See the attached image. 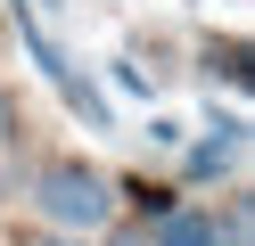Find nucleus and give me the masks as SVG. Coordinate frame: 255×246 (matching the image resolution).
<instances>
[{
    "label": "nucleus",
    "mask_w": 255,
    "mask_h": 246,
    "mask_svg": "<svg viewBox=\"0 0 255 246\" xmlns=\"http://www.w3.org/2000/svg\"><path fill=\"white\" fill-rule=\"evenodd\" d=\"M33 205L50 213L58 230H99L107 222V172H91V164H41Z\"/></svg>",
    "instance_id": "1"
},
{
    "label": "nucleus",
    "mask_w": 255,
    "mask_h": 246,
    "mask_svg": "<svg viewBox=\"0 0 255 246\" xmlns=\"http://www.w3.org/2000/svg\"><path fill=\"white\" fill-rule=\"evenodd\" d=\"M116 90H132V98H148V66H132V58H116Z\"/></svg>",
    "instance_id": "5"
},
{
    "label": "nucleus",
    "mask_w": 255,
    "mask_h": 246,
    "mask_svg": "<svg viewBox=\"0 0 255 246\" xmlns=\"http://www.w3.org/2000/svg\"><path fill=\"white\" fill-rule=\"evenodd\" d=\"M41 246H74V238H41Z\"/></svg>",
    "instance_id": "8"
},
{
    "label": "nucleus",
    "mask_w": 255,
    "mask_h": 246,
    "mask_svg": "<svg viewBox=\"0 0 255 246\" xmlns=\"http://www.w3.org/2000/svg\"><path fill=\"white\" fill-rule=\"evenodd\" d=\"M50 82H58V90H66V107H74V115H83V123H91V131H116V115H107V98H99V82H91V74H83V66H74V58H66V66H58V74H50Z\"/></svg>",
    "instance_id": "3"
},
{
    "label": "nucleus",
    "mask_w": 255,
    "mask_h": 246,
    "mask_svg": "<svg viewBox=\"0 0 255 246\" xmlns=\"http://www.w3.org/2000/svg\"><path fill=\"white\" fill-rule=\"evenodd\" d=\"M148 246H214V213H165Z\"/></svg>",
    "instance_id": "4"
},
{
    "label": "nucleus",
    "mask_w": 255,
    "mask_h": 246,
    "mask_svg": "<svg viewBox=\"0 0 255 246\" xmlns=\"http://www.w3.org/2000/svg\"><path fill=\"white\" fill-rule=\"evenodd\" d=\"M239 156H247V115H239V107H222V115H214V131L189 148V180H222Z\"/></svg>",
    "instance_id": "2"
},
{
    "label": "nucleus",
    "mask_w": 255,
    "mask_h": 246,
    "mask_svg": "<svg viewBox=\"0 0 255 246\" xmlns=\"http://www.w3.org/2000/svg\"><path fill=\"white\" fill-rule=\"evenodd\" d=\"M8 140H17V98L0 90V148H8Z\"/></svg>",
    "instance_id": "6"
},
{
    "label": "nucleus",
    "mask_w": 255,
    "mask_h": 246,
    "mask_svg": "<svg viewBox=\"0 0 255 246\" xmlns=\"http://www.w3.org/2000/svg\"><path fill=\"white\" fill-rule=\"evenodd\" d=\"M116 246H148V230H116Z\"/></svg>",
    "instance_id": "7"
}]
</instances>
